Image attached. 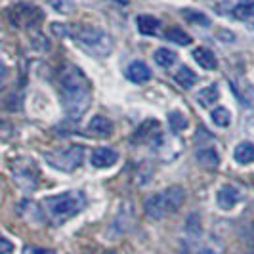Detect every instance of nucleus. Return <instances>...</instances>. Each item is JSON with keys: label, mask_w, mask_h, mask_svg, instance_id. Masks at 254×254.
<instances>
[{"label": "nucleus", "mask_w": 254, "mask_h": 254, "mask_svg": "<svg viewBox=\"0 0 254 254\" xmlns=\"http://www.w3.org/2000/svg\"><path fill=\"white\" fill-rule=\"evenodd\" d=\"M58 82L67 115L71 119H80L90 105V82L86 75L76 65H64Z\"/></svg>", "instance_id": "nucleus-1"}, {"label": "nucleus", "mask_w": 254, "mask_h": 254, "mask_svg": "<svg viewBox=\"0 0 254 254\" xmlns=\"http://www.w3.org/2000/svg\"><path fill=\"white\" fill-rule=\"evenodd\" d=\"M86 206V197L82 191H65L60 195H52L42 201V208L46 216L50 218L54 226H62L67 220L76 216Z\"/></svg>", "instance_id": "nucleus-2"}, {"label": "nucleus", "mask_w": 254, "mask_h": 254, "mask_svg": "<svg viewBox=\"0 0 254 254\" xmlns=\"http://www.w3.org/2000/svg\"><path fill=\"white\" fill-rule=\"evenodd\" d=\"M184 199H186L184 188L182 186H170L165 191L149 195L143 201V208H145V214L149 218L161 220V218L168 216V214H174L184 204Z\"/></svg>", "instance_id": "nucleus-3"}, {"label": "nucleus", "mask_w": 254, "mask_h": 254, "mask_svg": "<svg viewBox=\"0 0 254 254\" xmlns=\"http://www.w3.org/2000/svg\"><path fill=\"white\" fill-rule=\"evenodd\" d=\"M73 37L84 50H88L94 56L105 58L113 52V38L100 27H78L73 33Z\"/></svg>", "instance_id": "nucleus-4"}, {"label": "nucleus", "mask_w": 254, "mask_h": 254, "mask_svg": "<svg viewBox=\"0 0 254 254\" xmlns=\"http://www.w3.org/2000/svg\"><path fill=\"white\" fill-rule=\"evenodd\" d=\"M46 163L62 172H73L76 166H80L84 159V147L82 145H69L65 149H54L44 155Z\"/></svg>", "instance_id": "nucleus-5"}, {"label": "nucleus", "mask_w": 254, "mask_h": 254, "mask_svg": "<svg viewBox=\"0 0 254 254\" xmlns=\"http://www.w3.org/2000/svg\"><path fill=\"white\" fill-rule=\"evenodd\" d=\"M12 176L15 180V184L25 191L35 190L40 180V170H38L37 163L31 157H17L15 161H12L10 165Z\"/></svg>", "instance_id": "nucleus-6"}, {"label": "nucleus", "mask_w": 254, "mask_h": 254, "mask_svg": "<svg viewBox=\"0 0 254 254\" xmlns=\"http://www.w3.org/2000/svg\"><path fill=\"white\" fill-rule=\"evenodd\" d=\"M8 19L15 29H37L42 19L44 13L40 8L33 6V4H15L8 10Z\"/></svg>", "instance_id": "nucleus-7"}, {"label": "nucleus", "mask_w": 254, "mask_h": 254, "mask_svg": "<svg viewBox=\"0 0 254 254\" xmlns=\"http://www.w3.org/2000/svg\"><path fill=\"white\" fill-rule=\"evenodd\" d=\"M182 254H224V245L216 237H188L182 247Z\"/></svg>", "instance_id": "nucleus-8"}, {"label": "nucleus", "mask_w": 254, "mask_h": 254, "mask_svg": "<svg viewBox=\"0 0 254 254\" xmlns=\"http://www.w3.org/2000/svg\"><path fill=\"white\" fill-rule=\"evenodd\" d=\"M132 222H134V206L130 203H123L119 212L115 214L111 228H109V237L115 239V237H121L123 233H127L132 226Z\"/></svg>", "instance_id": "nucleus-9"}, {"label": "nucleus", "mask_w": 254, "mask_h": 254, "mask_svg": "<svg viewBox=\"0 0 254 254\" xmlns=\"http://www.w3.org/2000/svg\"><path fill=\"white\" fill-rule=\"evenodd\" d=\"M241 199H243L241 191L237 190L235 186H231V184L222 186L216 193V203L222 210H231V208H235L237 204L241 203Z\"/></svg>", "instance_id": "nucleus-10"}, {"label": "nucleus", "mask_w": 254, "mask_h": 254, "mask_svg": "<svg viewBox=\"0 0 254 254\" xmlns=\"http://www.w3.org/2000/svg\"><path fill=\"white\" fill-rule=\"evenodd\" d=\"M161 136H163V134L159 132V123H157L155 119H149V121H145V123L134 132L132 141H134V143H147V141H153V140L159 141Z\"/></svg>", "instance_id": "nucleus-11"}, {"label": "nucleus", "mask_w": 254, "mask_h": 254, "mask_svg": "<svg viewBox=\"0 0 254 254\" xmlns=\"http://www.w3.org/2000/svg\"><path fill=\"white\" fill-rule=\"evenodd\" d=\"M88 134L92 138H109L113 134V123L107 119V117H102V115H96L92 121L88 123Z\"/></svg>", "instance_id": "nucleus-12"}, {"label": "nucleus", "mask_w": 254, "mask_h": 254, "mask_svg": "<svg viewBox=\"0 0 254 254\" xmlns=\"http://www.w3.org/2000/svg\"><path fill=\"white\" fill-rule=\"evenodd\" d=\"M117 159H119V153L115 149H111V147H98L96 151H92L90 163L96 168H109L111 165L117 163Z\"/></svg>", "instance_id": "nucleus-13"}, {"label": "nucleus", "mask_w": 254, "mask_h": 254, "mask_svg": "<svg viewBox=\"0 0 254 254\" xmlns=\"http://www.w3.org/2000/svg\"><path fill=\"white\" fill-rule=\"evenodd\" d=\"M193 60L201 65L203 69H208V71H212V69L218 67V60L216 56H214V52L204 48V46H199V48L193 50Z\"/></svg>", "instance_id": "nucleus-14"}, {"label": "nucleus", "mask_w": 254, "mask_h": 254, "mask_svg": "<svg viewBox=\"0 0 254 254\" xmlns=\"http://www.w3.org/2000/svg\"><path fill=\"white\" fill-rule=\"evenodd\" d=\"M127 76L132 82H145L151 78V69L143 62H132L127 69Z\"/></svg>", "instance_id": "nucleus-15"}, {"label": "nucleus", "mask_w": 254, "mask_h": 254, "mask_svg": "<svg viewBox=\"0 0 254 254\" xmlns=\"http://www.w3.org/2000/svg\"><path fill=\"white\" fill-rule=\"evenodd\" d=\"M195 159H197V163L203 166V168H208V170H216L218 166H220V157H218V153L214 151V149H208V147L199 149L197 155H195Z\"/></svg>", "instance_id": "nucleus-16"}, {"label": "nucleus", "mask_w": 254, "mask_h": 254, "mask_svg": "<svg viewBox=\"0 0 254 254\" xmlns=\"http://www.w3.org/2000/svg\"><path fill=\"white\" fill-rule=\"evenodd\" d=\"M233 159L239 165H251V163H254V143H251V141L239 143L235 147V151H233Z\"/></svg>", "instance_id": "nucleus-17"}, {"label": "nucleus", "mask_w": 254, "mask_h": 254, "mask_svg": "<svg viewBox=\"0 0 254 254\" xmlns=\"http://www.w3.org/2000/svg\"><path fill=\"white\" fill-rule=\"evenodd\" d=\"M138 29H140L141 35H157L159 33V29H161V21L157 19V17H153V15H140L138 17Z\"/></svg>", "instance_id": "nucleus-18"}, {"label": "nucleus", "mask_w": 254, "mask_h": 254, "mask_svg": "<svg viewBox=\"0 0 254 254\" xmlns=\"http://www.w3.org/2000/svg\"><path fill=\"white\" fill-rule=\"evenodd\" d=\"M218 98H220V90H218L216 84H210V86H206V88H203L197 94V102L201 103L203 107L214 105L218 102Z\"/></svg>", "instance_id": "nucleus-19"}, {"label": "nucleus", "mask_w": 254, "mask_h": 254, "mask_svg": "<svg viewBox=\"0 0 254 254\" xmlns=\"http://www.w3.org/2000/svg\"><path fill=\"white\" fill-rule=\"evenodd\" d=\"M174 80L178 82L182 88H186V90H190L193 88V84L197 82V75L191 71L190 67H180L178 71H176V75H174Z\"/></svg>", "instance_id": "nucleus-20"}, {"label": "nucleus", "mask_w": 254, "mask_h": 254, "mask_svg": "<svg viewBox=\"0 0 254 254\" xmlns=\"http://www.w3.org/2000/svg\"><path fill=\"white\" fill-rule=\"evenodd\" d=\"M165 38L166 40H170V42H174V44H180V46H190L191 42H193L190 35H188L186 31L178 29V27H170V29H166Z\"/></svg>", "instance_id": "nucleus-21"}, {"label": "nucleus", "mask_w": 254, "mask_h": 254, "mask_svg": "<svg viewBox=\"0 0 254 254\" xmlns=\"http://www.w3.org/2000/svg\"><path fill=\"white\" fill-rule=\"evenodd\" d=\"M153 60H155V64L161 65V67H170V65H174V62L178 60L176 58V54L172 50H168V48H159V50L155 52V56H153Z\"/></svg>", "instance_id": "nucleus-22"}, {"label": "nucleus", "mask_w": 254, "mask_h": 254, "mask_svg": "<svg viewBox=\"0 0 254 254\" xmlns=\"http://www.w3.org/2000/svg\"><path fill=\"white\" fill-rule=\"evenodd\" d=\"M233 15L237 19H251V17H254V0H241L233 8Z\"/></svg>", "instance_id": "nucleus-23"}, {"label": "nucleus", "mask_w": 254, "mask_h": 254, "mask_svg": "<svg viewBox=\"0 0 254 254\" xmlns=\"http://www.w3.org/2000/svg\"><path fill=\"white\" fill-rule=\"evenodd\" d=\"M212 123L220 128H226L229 127V123H231V113H229L226 107H216V109H212Z\"/></svg>", "instance_id": "nucleus-24"}, {"label": "nucleus", "mask_w": 254, "mask_h": 254, "mask_svg": "<svg viewBox=\"0 0 254 254\" xmlns=\"http://www.w3.org/2000/svg\"><path fill=\"white\" fill-rule=\"evenodd\" d=\"M168 123H170V130L174 132V134H178L182 130H186L188 128V121H186V117L178 111H172V113L168 115Z\"/></svg>", "instance_id": "nucleus-25"}, {"label": "nucleus", "mask_w": 254, "mask_h": 254, "mask_svg": "<svg viewBox=\"0 0 254 254\" xmlns=\"http://www.w3.org/2000/svg\"><path fill=\"white\" fill-rule=\"evenodd\" d=\"M184 17L190 21V23H195V25H210V19L204 15L203 12H197V10H184Z\"/></svg>", "instance_id": "nucleus-26"}, {"label": "nucleus", "mask_w": 254, "mask_h": 254, "mask_svg": "<svg viewBox=\"0 0 254 254\" xmlns=\"http://www.w3.org/2000/svg\"><path fill=\"white\" fill-rule=\"evenodd\" d=\"M58 13H69L73 10V0H46Z\"/></svg>", "instance_id": "nucleus-27"}, {"label": "nucleus", "mask_w": 254, "mask_h": 254, "mask_svg": "<svg viewBox=\"0 0 254 254\" xmlns=\"http://www.w3.org/2000/svg\"><path fill=\"white\" fill-rule=\"evenodd\" d=\"M23 254H58L52 249H44V247H35V245H25L23 247Z\"/></svg>", "instance_id": "nucleus-28"}, {"label": "nucleus", "mask_w": 254, "mask_h": 254, "mask_svg": "<svg viewBox=\"0 0 254 254\" xmlns=\"http://www.w3.org/2000/svg\"><path fill=\"white\" fill-rule=\"evenodd\" d=\"M12 251H13V243L10 239H6L0 233V254H12Z\"/></svg>", "instance_id": "nucleus-29"}, {"label": "nucleus", "mask_w": 254, "mask_h": 254, "mask_svg": "<svg viewBox=\"0 0 254 254\" xmlns=\"http://www.w3.org/2000/svg\"><path fill=\"white\" fill-rule=\"evenodd\" d=\"M6 78V69H4V65L0 64V82Z\"/></svg>", "instance_id": "nucleus-30"}, {"label": "nucleus", "mask_w": 254, "mask_h": 254, "mask_svg": "<svg viewBox=\"0 0 254 254\" xmlns=\"http://www.w3.org/2000/svg\"><path fill=\"white\" fill-rule=\"evenodd\" d=\"M115 2H119V4H123V6H127L130 0H115Z\"/></svg>", "instance_id": "nucleus-31"}, {"label": "nucleus", "mask_w": 254, "mask_h": 254, "mask_svg": "<svg viewBox=\"0 0 254 254\" xmlns=\"http://www.w3.org/2000/svg\"><path fill=\"white\" fill-rule=\"evenodd\" d=\"M107 254H117V253H113V251H111V253H107Z\"/></svg>", "instance_id": "nucleus-32"}]
</instances>
